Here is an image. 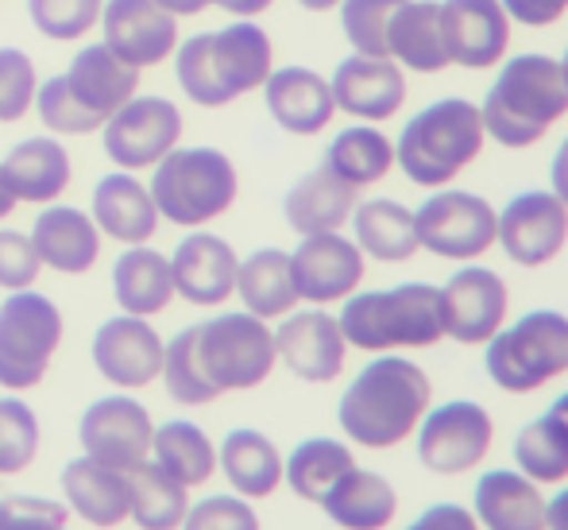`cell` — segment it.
<instances>
[{"label":"cell","instance_id":"cell-57","mask_svg":"<svg viewBox=\"0 0 568 530\" xmlns=\"http://www.w3.org/2000/svg\"><path fill=\"white\" fill-rule=\"evenodd\" d=\"M159 8H166V12L179 20V16H197V12H205L210 8V0H155Z\"/></svg>","mask_w":568,"mask_h":530},{"label":"cell","instance_id":"cell-2","mask_svg":"<svg viewBox=\"0 0 568 530\" xmlns=\"http://www.w3.org/2000/svg\"><path fill=\"white\" fill-rule=\"evenodd\" d=\"M479 117H484L487 140H495L499 148L526 151L541 143L549 128L568 117V82L561 62L541 51L507 54L479 106Z\"/></svg>","mask_w":568,"mask_h":530},{"label":"cell","instance_id":"cell-6","mask_svg":"<svg viewBox=\"0 0 568 530\" xmlns=\"http://www.w3.org/2000/svg\"><path fill=\"white\" fill-rule=\"evenodd\" d=\"M484 368L507 396H534L568 372V314L530 310L484 344Z\"/></svg>","mask_w":568,"mask_h":530},{"label":"cell","instance_id":"cell-56","mask_svg":"<svg viewBox=\"0 0 568 530\" xmlns=\"http://www.w3.org/2000/svg\"><path fill=\"white\" fill-rule=\"evenodd\" d=\"M546 530H568V484L554 500H546Z\"/></svg>","mask_w":568,"mask_h":530},{"label":"cell","instance_id":"cell-51","mask_svg":"<svg viewBox=\"0 0 568 530\" xmlns=\"http://www.w3.org/2000/svg\"><path fill=\"white\" fill-rule=\"evenodd\" d=\"M39 271L43 263H39L28 232L0 229V291H28L36 287Z\"/></svg>","mask_w":568,"mask_h":530},{"label":"cell","instance_id":"cell-36","mask_svg":"<svg viewBox=\"0 0 568 530\" xmlns=\"http://www.w3.org/2000/svg\"><path fill=\"white\" fill-rule=\"evenodd\" d=\"M322 167L341 182H348L352 190H367L395 171V140L379 124L356 120L329 140Z\"/></svg>","mask_w":568,"mask_h":530},{"label":"cell","instance_id":"cell-42","mask_svg":"<svg viewBox=\"0 0 568 530\" xmlns=\"http://www.w3.org/2000/svg\"><path fill=\"white\" fill-rule=\"evenodd\" d=\"M163 383L166 396L182 407H205L213 399H221V391L210 383L202 368V357H197V326L182 329L166 341L163 352Z\"/></svg>","mask_w":568,"mask_h":530},{"label":"cell","instance_id":"cell-32","mask_svg":"<svg viewBox=\"0 0 568 530\" xmlns=\"http://www.w3.org/2000/svg\"><path fill=\"white\" fill-rule=\"evenodd\" d=\"M217 469L225 472L232 492L244 500H267L283 488V453L267 433L252 426L225 433L217 449Z\"/></svg>","mask_w":568,"mask_h":530},{"label":"cell","instance_id":"cell-38","mask_svg":"<svg viewBox=\"0 0 568 530\" xmlns=\"http://www.w3.org/2000/svg\"><path fill=\"white\" fill-rule=\"evenodd\" d=\"M151 461L159 469L171 472L179 484L202 488L217 472V446L213 438L190 419H171L155 426V438H151Z\"/></svg>","mask_w":568,"mask_h":530},{"label":"cell","instance_id":"cell-47","mask_svg":"<svg viewBox=\"0 0 568 530\" xmlns=\"http://www.w3.org/2000/svg\"><path fill=\"white\" fill-rule=\"evenodd\" d=\"M101 8L105 0H28V16L36 23V31H43L47 39H82L90 28H98Z\"/></svg>","mask_w":568,"mask_h":530},{"label":"cell","instance_id":"cell-39","mask_svg":"<svg viewBox=\"0 0 568 530\" xmlns=\"http://www.w3.org/2000/svg\"><path fill=\"white\" fill-rule=\"evenodd\" d=\"M356 464V453L348 449V441L341 438H306L291 449V457L283 461V484L291 488L298 500L322 503L325 492Z\"/></svg>","mask_w":568,"mask_h":530},{"label":"cell","instance_id":"cell-11","mask_svg":"<svg viewBox=\"0 0 568 530\" xmlns=\"http://www.w3.org/2000/svg\"><path fill=\"white\" fill-rule=\"evenodd\" d=\"M495 244L518 268H549L568 244V206L554 190H518L499 210Z\"/></svg>","mask_w":568,"mask_h":530},{"label":"cell","instance_id":"cell-29","mask_svg":"<svg viewBox=\"0 0 568 530\" xmlns=\"http://www.w3.org/2000/svg\"><path fill=\"white\" fill-rule=\"evenodd\" d=\"M317 508L341 530H387L398 516V492L383 472L352 464Z\"/></svg>","mask_w":568,"mask_h":530},{"label":"cell","instance_id":"cell-30","mask_svg":"<svg viewBox=\"0 0 568 530\" xmlns=\"http://www.w3.org/2000/svg\"><path fill=\"white\" fill-rule=\"evenodd\" d=\"M359 202V190L341 182L325 167L302 174L283 198V217L298 237H317V232H341L352 221V210Z\"/></svg>","mask_w":568,"mask_h":530},{"label":"cell","instance_id":"cell-14","mask_svg":"<svg viewBox=\"0 0 568 530\" xmlns=\"http://www.w3.org/2000/svg\"><path fill=\"white\" fill-rule=\"evenodd\" d=\"M291 276L298 302L333 307L359 291L367 276V256L344 232H317V237H302L291 252Z\"/></svg>","mask_w":568,"mask_h":530},{"label":"cell","instance_id":"cell-27","mask_svg":"<svg viewBox=\"0 0 568 530\" xmlns=\"http://www.w3.org/2000/svg\"><path fill=\"white\" fill-rule=\"evenodd\" d=\"M4 182L12 190L16 202H31V206H51L67 194L70 187V156L59 140L51 136H31L20 140L0 163Z\"/></svg>","mask_w":568,"mask_h":530},{"label":"cell","instance_id":"cell-18","mask_svg":"<svg viewBox=\"0 0 568 530\" xmlns=\"http://www.w3.org/2000/svg\"><path fill=\"white\" fill-rule=\"evenodd\" d=\"M275 352L286 364V372L306 383H333L341 380L348 341L341 333V321L325 307L291 310L283 326L275 329Z\"/></svg>","mask_w":568,"mask_h":530},{"label":"cell","instance_id":"cell-13","mask_svg":"<svg viewBox=\"0 0 568 530\" xmlns=\"http://www.w3.org/2000/svg\"><path fill=\"white\" fill-rule=\"evenodd\" d=\"M105 156L120 171H148L182 140V112L166 98H132L105 120Z\"/></svg>","mask_w":568,"mask_h":530},{"label":"cell","instance_id":"cell-22","mask_svg":"<svg viewBox=\"0 0 568 530\" xmlns=\"http://www.w3.org/2000/svg\"><path fill=\"white\" fill-rule=\"evenodd\" d=\"M263 101H267L271 120L291 136H317L337 117L329 78H322L310 67L271 70L263 82Z\"/></svg>","mask_w":568,"mask_h":530},{"label":"cell","instance_id":"cell-55","mask_svg":"<svg viewBox=\"0 0 568 530\" xmlns=\"http://www.w3.org/2000/svg\"><path fill=\"white\" fill-rule=\"evenodd\" d=\"M210 4H217L221 12L236 16V20H255V16L267 12L275 0H210Z\"/></svg>","mask_w":568,"mask_h":530},{"label":"cell","instance_id":"cell-49","mask_svg":"<svg viewBox=\"0 0 568 530\" xmlns=\"http://www.w3.org/2000/svg\"><path fill=\"white\" fill-rule=\"evenodd\" d=\"M182 530H260V516L244 496H205L202 503H190Z\"/></svg>","mask_w":568,"mask_h":530},{"label":"cell","instance_id":"cell-7","mask_svg":"<svg viewBox=\"0 0 568 530\" xmlns=\"http://www.w3.org/2000/svg\"><path fill=\"white\" fill-rule=\"evenodd\" d=\"M67 333L62 310L39 291H8L0 302V388L31 391L43 383Z\"/></svg>","mask_w":568,"mask_h":530},{"label":"cell","instance_id":"cell-1","mask_svg":"<svg viewBox=\"0 0 568 530\" xmlns=\"http://www.w3.org/2000/svg\"><path fill=\"white\" fill-rule=\"evenodd\" d=\"M429 407H434V380L426 368L414 364L410 357L379 352L344 388L337 422L352 446L383 453L410 441Z\"/></svg>","mask_w":568,"mask_h":530},{"label":"cell","instance_id":"cell-5","mask_svg":"<svg viewBox=\"0 0 568 530\" xmlns=\"http://www.w3.org/2000/svg\"><path fill=\"white\" fill-rule=\"evenodd\" d=\"M148 190L163 221L179 229H202L232 210L240 174L236 163L217 148H174L155 163Z\"/></svg>","mask_w":568,"mask_h":530},{"label":"cell","instance_id":"cell-44","mask_svg":"<svg viewBox=\"0 0 568 530\" xmlns=\"http://www.w3.org/2000/svg\"><path fill=\"white\" fill-rule=\"evenodd\" d=\"M39 419L23 399L0 396V477H16V472L31 469L39 457Z\"/></svg>","mask_w":568,"mask_h":530},{"label":"cell","instance_id":"cell-8","mask_svg":"<svg viewBox=\"0 0 568 530\" xmlns=\"http://www.w3.org/2000/svg\"><path fill=\"white\" fill-rule=\"evenodd\" d=\"M197 357H202L205 376L221 396L225 391H252L267 383V376L278 364L275 329L247 310L217 314L197 326Z\"/></svg>","mask_w":568,"mask_h":530},{"label":"cell","instance_id":"cell-45","mask_svg":"<svg viewBox=\"0 0 568 530\" xmlns=\"http://www.w3.org/2000/svg\"><path fill=\"white\" fill-rule=\"evenodd\" d=\"M403 0H341V31L348 39L352 54L387 59V28L395 20Z\"/></svg>","mask_w":568,"mask_h":530},{"label":"cell","instance_id":"cell-53","mask_svg":"<svg viewBox=\"0 0 568 530\" xmlns=\"http://www.w3.org/2000/svg\"><path fill=\"white\" fill-rule=\"evenodd\" d=\"M406 530H479L471 508H460V503H434L426 508L418 519H414Z\"/></svg>","mask_w":568,"mask_h":530},{"label":"cell","instance_id":"cell-35","mask_svg":"<svg viewBox=\"0 0 568 530\" xmlns=\"http://www.w3.org/2000/svg\"><path fill=\"white\" fill-rule=\"evenodd\" d=\"M67 82L85 109L98 112L101 120H109L120 106H128L135 98L140 70L120 62L105 43H90L74 54V62L67 70Z\"/></svg>","mask_w":568,"mask_h":530},{"label":"cell","instance_id":"cell-58","mask_svg":"<svg viewBox=\"0 0 568 530\" xmlns=\"http://www.w3.org/2000/svg\"><path fill=\"white\" fill-rule=\"evenodd\" d=\"M16 206H20V202L12 198V190H8V182H4V171H0V221H4V217L12 213Z\"/></svg>","mask_w":568,"mask_h":530},{"label":"cell","instance_id":"cell-37","mask_svg":"<svg viewBox=\"0 0 568 530\" xmlns=\"http://www.w3.org/2000/svg\"><path fill=\"white\" fill-rule=\"evenodd\" d=\"M236 294L247 314L263 321L291 314L298 307V291H294V276H291V252H283V248H255L247 260H240Z\"/></svg>","mask_w":568,"mask_h":530},{"label":"cell","instance_id":"cell-23","mask_svg":"<svg viewBox=\"0 0 568 530\" xmlns=\"http://www.w3.org/2000/svg\"><path fill=\"white\" fill-rule=\"evenodd\" d=\"M62 496H67L70 516L85 519L98 530H113L128 523L132 516V484H128V472L109 469V464L93 461V457H74L67 461L59 477Z\"/></svg>","mask_w":568,"mask_h":530},{"label":"cell","instance_id":"cell-31","mask_svg":"<svg viewBox=\"0 0 568 530\" xmlns=\"http://www.w3.org/2000/svg\"><path fill=\"white\" fill-rule=\"evenodd\" d=\"M213 70L232 101L252 90H263L267 74L275 70V47L271 36L252 20H236L213 31Z\"/></svg>","mask_w":568,"mask_h":530},{"label":"cell","instance_id":"cell-43","mask_svg":"<svg viewBox=\"0 0 568 530\" xmlns=\"http://www.w3.org/2000/svg\"><path fill=\"white\" fill-rule=\"evenodd\" d=\"M174 78H179L182 93H186L194 106H202V109L232 106L217 70H213V31L190 36L186 43L174 47Z\"/></svg>","mask_w":568,"mask_h":530},{"label":"cell","instance_id":"cell-26","mask_svg":"<svg viewBox=\"0 0 568 530\" xmlns=\"http://www.w3.org/2000/svg\"><path fill=\"white\" fill-rule=\"evenodd\" d=\"M93 224L101 237L120 240V244H148L159 229V210L151 202V190L132 171H113L93 187Z\"/></svg>","mask_w":568,"mask_h":530},{"label":"cell","instance_id":"cell-40","mask_svg":"<svg viewBox=\"0 0 568 530\" xmlns=\"http://www.w3.org/2000/svg\"><path fill=\"white\" fill-rule=\"evenodd\" d=\"M132 484V523L140 530H182V519L190 511V488L179 484L155 461H143L128 472Z\"/></svg>","mask_w":568,"mask_h":530},{"label":"cell","instance_id":"cell-48","mask_svg":"<svg viewBox=\"0 0 568 530\" xmlns=\"http://www.w3.org/2000/svg\"><path fill=\"white\" fill-rule=\"evenodd\" d=\"M36 62L20 47H0V124L28 117L36 106Z\"/></svg>","mask_w":568,"mask_h":530},{"label":"cell","instance_id":"cell-17","mask_svg":"<svg viewBox=\"0 0 568 530\" xmlns=\"http://www.w3.org/2000/svg\"><path fill=\"white\" fill-rule=\"evenodd\" d=\"M93 364L105 376L113 388L135 391L148 388L163 376V352L166 341L155 333L148 318L135 314H116L109 321H101L98 333H93Z\"/></svg>","mask_w":568,"mask_h":530},{"label":"cell","instance_id":"cell-46","mask_svg":"<svg viewBox=\"0 0 568 530\" xmlns=\"http://www.w3.org/2000/svg\"><path fill=\"white\" fill-rule=\"evenodd\" d=\"M36 109H39V120H43V124L51 128V132H59V136H90V132H98V128L105 124L98 112H90L82 101L74 98L67 74H54V78H47V82L39 86V90H36Z\"/></svg>","mask_w":568,"mask_h":530},{"label":"cell","instance_id":"cell-52","mask_svg":"<svg viewBox=\"0 0 568 530\" xmlns=\"http://www.w3.org/2000/svg\"><path fill=\"white\" fill-rule=\"evenodd\" d=\"M507 8L510 23H523V28H554L568 16V0H499Z\"/></svg>","mask_w":568,"mask_h":530},{"label":"cell","instance_id":"cell-28","mask_svg":"<svg viewBox=\"0 0 568 530\" xmlns=\"http://www.w3.org/2000/svg\"><path fill=\"white\" fill-rule=\"evenodd\" d=\"M387 59L410 74L449 70L442 39V0H403L387 28Z\"/></svg>","mask_w":568,"mask_h":530},{"label":"cell","instance_id":"cell-3","mask_svg":"<svg viewBox=\"0 0 568 530\" xmlns=\"http://www.w3.org/2000/svg\"><path fill=\"white\" fill-rule=\"evenodd\" d=\"M484 117L468 98H442L414 112L395 140V167L422 190L453 187L484 156Z\"/></svg>","mask_w":568,"mask_h":530},{"label":"cell","instance_id":"cell-61","mask_svg":"<svg viewBox=\"0 0 568 530\" xmlns=\"http://www.w3.org/2000/svg\"><path fill=\"white\" fill-rule=\"evenodd\" d=\"M557 62H561V70H565V82H568V47H565V54H561V59H557Z\"/></svg>","mask_w":568,"mask_h":530},{"label":"cell","instance_id":"cell-20","mask_svg":"<svg viewBox=\"0 0 568 530\" xmlns=\"http://www.w3.org/2000/svg\"><path fill=\"white\" fill-rule=\"evenodd\" d=\"M101 31V43L135 70L159 67L179 47V20L155 0H105Z\"/></svg>","mask_w":568,"mask_h":530},{"label":"cell","instance_id":"cell-16","mask_svg":"<svg viewBox=\"0 0 568 530\" xmlns=\"http://www.w3.org/2000/svg\"><path fill=\"white\" fill-rule=\"evenodd\" d=\"M510 23L499 0H442V39L449 67L491 70L510 54Z\"/></svg>","mask_w":568,"mask_h":530},{"label":"cell","instance_id":"cell-19","mask_svg":"<svg viewBox=\"0 0 568 530\" xmlns=\"http://www.w3.org/2000/svg\"><path fill=\"white\" fill-rule=\"evenodd\" d=\"M333 106L337 112L364 124H383V120L398 117L406 106V70L390 59H367V54H348L337 62L329 78Z\"/></svg>","mask_w":568,"mask_h":530},{"label":"cell","instance_id":"cell-34","mask_svg":"<svg viewBox=\"0 0 568 530\" xmlns=\"http://www.w3.org/2000/svg\"><path fill=\"white\" fill-rule=\"evenodd\" d=\"M352 240L375 263H406L422 252L414 210L398 198H367L352 210Z\"/></svg>","mask_w":568,"mask_h":530},{"label":"cell","instance_id":"cell-21","mask_svg":"<svg viewBox=\"0 0 568 530\" xmlns=\"http://www.w3.org/2000/svg\"><path fill=\"white\" fill-rule=\"evenodd\" d=\"M240 256L217 232H190L171 256L174 294L190 307H221L236 294Z\"/></svg>","mask_w":568,"mask_h":530},{"label":"cell","instance_id":"cell-10","mask_svg":"<svg viewBox=\"0 0 568 530\" xmlns=\"http://www.w3.org/2000/svg\"><path fill=\"white\" fill-rule=\"evenodd\" d=\"M418 438L422 469L437 477H464L479 469L495 446V419L484 403L471 399H449L442 407H429L426 419L414 430Z\"/></svg>","mask_w":568,"mask_h":530},{"label":"cell","instance_id":"cell-4","mask_svg":"<svg viewBox=\"0 0 568 530\" xmlns=\"http://www.w3.org/2000/svg\"><path fill=\"white\" fill-rule=\"evenodd\" d=\"M337 321L348 349L359 352L434 349L445 341L442 287L398 283L387 291H356L341 302Z\"/></svg>","mask_w":568,"mask_h":530},{"label":"cell","instance_id":"cell-41","mask_svg":"<svg viewBox=\"0 0 568 530\" xmlns=\"http://www.w3.org/2000/svg\"><path fill=\"white\" fill-rule=\"evenodd\" d=\"M515 469L538 488L568 484V426L554 414H538L515 433Z\"/></svg>","mask_w":568,"mask_h":530},{"label":"cell","instance_id":"cell-60","mask_svg":"<svg viewBox=\"0 0 568 530\" xmlns=\"http://www.w3.org/2000/svg\"><path fill=\"white\" fill-rule=\"evenodd\" d=\"M302 8H306V12H329V8H337L341 0H298Z\"/></svg>","mask_w":568,"mask_h":530},{"label":"cell","instance_id":"cell-50","mask_svg":"<svg viewBox=\"0 0 568 530\" xmlns=\"http://www.w3.org/2000/svg\"><path fill=\"white\" fill-rule=\"evenodd\" d=\"M70 508L47 496H4L0 530H67Z\"/></svg>","mask_w":568,"mask_h":530},{"label":"cell","instance_id":"cell-59","mask_svg":"<svg viewBox=\"0 0 568 530\" xmlns=\"http://www.w3.org/2000/svg\"><path fill=\"white\" fill-rule=\"evenodd\" d=\"M549 414H554L557 422L568 426V391H565V396H557L554 403H549Z\"/></svg>","mask_w":568,"mask_h":530},{"label":"cell","instance_id":"cell-12","mask_svg":"<svg viewBox=\"0 0 568 530\" xmlns=\"http://www.w3.org/2000/svg\"><path fill=\"white\" fill-rule=\"evenodd\" d=\"M442 310H445V337L456 344H487L510 314V287L499 271L484 263H464L453 271L442 287Z\"/></svg>","mask_w":568,"mask_h":530},{"label":"cell","instance_id":"cell-25","mask_svg":"<svg viewBox=\"0 0 568 530\" xmlns=\"http://www.w3.org/2000/svg\"><path fill=\"white\" fill-rule=\"evenodd\" d=\"M479 530H546V496L518 469H487L471 488Z\"/></svg>","mask_w":568,"mask_h":530},{"label":"cell","instance_id":"cell-15","mask_svg":"<svg viewBox=\"0 0 568 530\" xmlns=\"http://www.w3.org/2000/svg\"><path fill=\"white\" fill-rule=\"evenodd\" d=\"M151 438H155V422H151L148 407L132 396L98 399L85 407L82 422H78V441H82L85 457L120 472H132L135 464L148 461Z\"/></svg>","mask_w":568,"mask_h":530},{"label":"cell","instance_id":"cell-9","mask_svg":"<svg viewBox=\"0 0 568 530\" xmlns=\"http://www.w3.org/2000/svg\"><path fill=\"white\" fill-rule=\"evenodd\" d=\"M499 210L484 194L442 187L414 210L418 248L449 263H476L495 248Z\"/></svg>","mask_w":568,"mask_h":530},{"label":"cell","instance_id":"cell-33","mask_svg":"<svg viewBox=\"0 0 568 530\" xmlns=\"http://www.w3.org/2000/svg\"><path fill=\"white\" fill-rule=\"evenodd\" d=\"M113 294L120 302V314H163L174 299L171 256L155 252L148 244H128L113 263Z\"/></svg>","mask_w":568,"mask_h":530},{"label":"cell","instance_id":"cell-24","mask_svg":"<svg viewBox=\"0 0 568 530\" xmlns=\"http://www.w3.org/2000/svg\"><path fill=\"white\" fill-rule=\"evenodd\" d=\"M31 244L43 268L62 271V276H85L101 256V229L93 217L74 206H47L31 224Z\"/></svg>","mask_w":568,"mask_h":530},{"label":"cell","instance_id":"cell-54","mask_svg":"<svg viewBox=\"0 0 568 530\" xmlns=\"http://www.w3.org/2000/svg\"><path fill=\"white\" fill-rule=\"evenodd\" d=\"M549 190L568 206V136L561 140V148L554 151V163H549Z\"/></svg>","mask_w":568,"mask_h":530}]
</instances>
